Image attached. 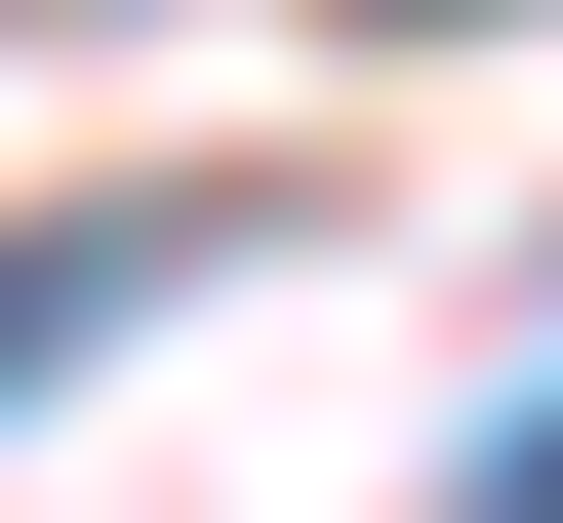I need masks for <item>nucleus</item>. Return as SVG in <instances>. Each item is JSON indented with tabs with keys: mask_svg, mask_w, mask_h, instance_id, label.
Returning <instances> with one entry per match:
<instances>
[{
	"mask_svg": "<svg viewBox=\"0 0 563 523\" xmlns=\"http://www.w3.org/2000/svg\"><path fill=\"white\" fill-rule=\"evenodd\" d=\"M201 282H242V201H201V162H162V201H41V242H0V403H81V362L201 323Z\"/></svg>",
	"mask_w": 563,
	"mask_h": 523,
	"instance_id": "obj_1",
	"label": "nucleus"
},
{
	"mask_svg": "<svg viewBox=\"0 0 563 523\" xmlns=\"http://www.w3.org/2000/svg\"><path fill=\"white\" fill-rule=\"evenodd\" d=\"M483 523H563V403H523V443H483Z\"/></svg>",
	"mask_w": 563,
	"mask_h": 523,
	"instance_id": "obj_2",
	"label": "nucleus"
}]
</instances>
